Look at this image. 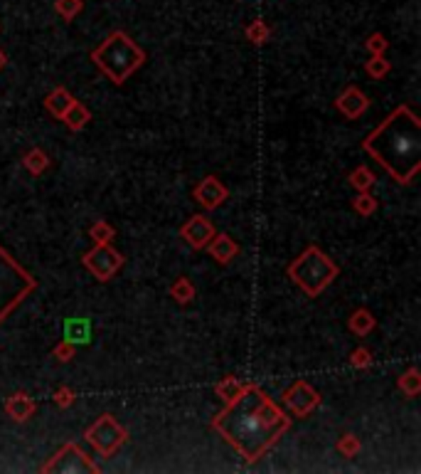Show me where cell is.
<instances>
[{"instance_id": "1", "label": "cell", "mask_w": 421, "mask_h": 474, "mask_svg": "<svg viewBox=\"0 0 421 474\" xmlns=\"http://www.w3.org/2000/svg\"><path fill=\"white\" fill-rule=\"evenodd\" d=\"M214 427L249 460H257L286 430L281 413L259 391H247L214 420Z\"/></svg>"}, {"instance_id": "2", "label": "cell", "mask_w": 421, "mask_h": 474, "mask_svg": "<svg viewBox=\"0 0 421 474\" xmlns=\"http://www.w3.org/2000/svg\"><path fill=\"white\" fill-rule=\"evenodd\" d=\"M365 146L397 181H409L419 168L421 151L417 117L407 107L397 109L377 131L370 134Z\"/></svg>"}, {"instance_id": "3", "label": "cell", "mask_w": 421, "mask_h": 474, "mask_svg": "<svg viewBox=\"0 0 421 474\" xmlns=\"http://www.w3.org/2000/svg\"><path fill=\"white\" fill-rule=\"evenodd\" d=\"M94 57L99 59V67H102L104 72H109L116 82H121V79L140 62V49L126 37V35L116 32L102 49H97Z\"/></svg>"}, {"instance_id": "4", "label": "cell", "mask_w": 421, "mask_h": 474, "mask_svg": "<svg viewBox=\"0 0 421 474\" xmlns=\"http://www.w3.org/2000/svg\"><path fill=\"white\" fill-rule=\"evenodd\" d=\"M35 287L32 277L20 269L8 254L0 249V321L3 316Z\"/></svg>"}, {"instance_id": "5", "label": "cell", "mask_w": 421, "mask_h": 474, "mask_svg": "<svg viewBox=\"0 0 421 474\" xmlns=\"http://www.w3.org/2000/svg\"><path fill=\"white\" fill-rule=\"evenodd\" d=\"M77 8H79L77 0H59V10H62L64 15H72Z\"/></svg>"}, {"instance_id": "6", "label": "cell", "mask_w": 421, "mask_h": 474, "mask_svg": "<svg viewBox=\"0 0 421 474\" xmlns=\"http://www.w3.org/2000/svg\"><path fill=\"white\" fill-rule=\"evenodd\" d=\"M0 62H3V57H0Z\"/></svg>"}]
</instances>
